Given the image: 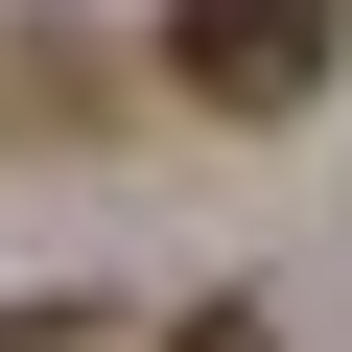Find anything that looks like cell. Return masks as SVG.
Returning <instances> with one entry per match:
<instances>
[{"label":"cell","instance_id":"6da1fadb","mask_svg":"<svg viewBox=\"0 0 352 352\" xmlns=\"http://www.w3.org/2000/svg\"><path fill=\"white\" fill-rule=\"evenodd\" d=\"M329 24H352V0H164V94L305 118V94H329Z\"/></svg>","mask_w":352,"mask_h":352},{"label":"cell","instance_id":"7a4b0ae2","mask_svg":"<svg viewBox=\"0 0 352 352\" xmlns=\"http://www.w3.org/2000/svg\"><path fill=\"white\" fill-rule=\"evenodd\" d=\"M164 352H258V305H188V329H164Z\"/></svg>","mask_w":352,"mask_h":352}]
</instances>
